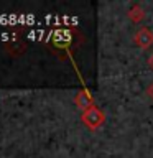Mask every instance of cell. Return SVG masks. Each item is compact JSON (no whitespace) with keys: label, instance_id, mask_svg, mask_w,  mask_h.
Masks as SVG:
<instances>
[{"label":"cell","instance_id":"6da1fadb","mask_svg":"<svg viewBox=\"0 0 153 158\" xmlns=\"http://www.w3.org/2000/svg\"><path fill=\"white\" fill-rule=\"evenodd\" d=\"M81 120H82V123L87 128H91V130H97V128L102 127L104 122H105V114H104L101 109L94 104V106H91L89 109H86V110H82Z\"/></svg>","mask_w":153,"mask_h":158},{"label":"cell","instance_id":"7a4b0ae2","mask_svg":"<svg viewBox=\"0 0 153 158\" xmlns=\"http://www.w3.org/2000/svg\"><path fill=\"white\" fill-rule=\"evenodd\" d=\"M133 41L138 48L142 49H148L153 44V31L148 27H142L137 30L135 36H133Z\"/></svg>","mask_w":153,"mask_h":158},{"label":"cell","instance_id":"3957f363","mask_svg":"<svg viewBox=\"0 0 153 158\" xmlns=\"http://www.w3.org/2000/svg\"><path fill=\"white\" fill-rule=\"evenodd\" d=\"M74 102H76V106L79 109H82V110H86V109H89L91 106H94V99H92V96L87 91L77 92V96L74 97Z\"/></svg>","mask_w":153,"mask_h":158},{"label":"cell","instance_id":"277c9868","mask_svg":"<svg viewBox=\"0 0 153 158\" xmlns=\"http://www.w3.org/2000/svg\"><path fill=\"white\" fill-rule=\"evenodd\" d=\"M128 18L132 20L133 23H140L143 18H145V12L140 5H133V7L128 10Z\"/></svg>","mask_w":153,"mask_h":158},{"label":"cell","instance_id":"5b68a950","mask_svg":"<svg viewBox=\"0 0 153 158\" xmlns=\"http://www.w3.org/2000/svg\"><path fill=\"white\" fill-rule=\"evenodd\" d=\"M147 96L153 99V84H150V86H148V89H147Z\"/></svg>","mask_w":153,"mask_h":158},{"label":"cell","instance_id":"8992f818","mask_svg":"<svg viewBox=\"0 0 153 158\" xmlns=\"http://www.w3.org/2000/svg\"><path fill=\"white\" fill-rule=\"evenodd\" d=\"M148 64H150V66L153 68V54H151V56H150V59H148Z\"/></svg>","mask_w":153,"mask_h":158}]
</instances>
